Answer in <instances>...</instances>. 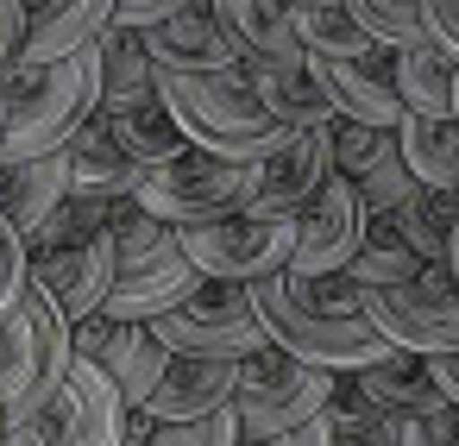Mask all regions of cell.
Segmentation results:
<instances>
[{
    "label": "cell",
    "mask_w": 459,
    "mask_h": 446,
    "mask_svg": "<svg viewBox=\"0 0 459 446\" xmlns=\"http://www.w3.org/2000/svg\"><path fill=\"white\" fill-rule=\"evenodd\" d=\"M421 446H459V402L421 415Z\"/></svg>",
    "instance_id": "obj_44"
},
{
    "label": "cell",
    "mask_w": 459,
    "mask_h": 446,
    "mask_svg": "<svg viewBox=\"0 0 459 446\" xmlns=\"http://www.w3.org/2000/svg\"><path fill=\"white\" fill-rule=\"evenodd\" d=\"M7 446H39V440H32L26 427H13V433H7Z\"/></svg>",
    "instance_id": "obj_47"
},
{
    "label": "cell",
    "mask_w": 459,
    "mask_h": 446,
    "mask_svg": "<svg viewBox=\"0 0 459 446\" xmlns=\"http://www.w3.org/2000/svg\"><path fill=\"white\" fill-rule=\"evenodd\" d=\"M126 427H133L126 396L89 358H76L70 377L51 390V402L26 421V433L39 446H126Z\"/></svg>",
    "instance_id": "obj_10"
},
{
    "label": "cell",
    "mask_w": 459,
    "mask_h": 446,
    "mask_svg": "<svg viewBox=\"0 0 459 446\" xmlns=\"http://www.w3.org/2000/svg\"><path fill=\"white\" fill-rule=\"evenodd\" d=\"M377 408H396V415H434V408H446V390L434 383V365H428V352H384V358H371V365H359V371H346Z\"/></svg>",
    "instance_id": "obj_23"
},
{
    "label": "cell",
    "mask_w": 459,
    "mask_h": 446,
    "mask_svg": "<svg viewBox=\"0 0 459 446\" xmlns=\"http://www.w3.org/2000/svg\"><path fill=\"white\" fill-rule=\"evenodd\" d=\"M114 208L120 202H82V195H70L26 245L32 252H57V245H82V239H95V233H108L114 227Z\"/></svg>",
    "instance_id": "obj_35"
},
{
    "label": "cell",
    "mask_w": 459,
    "mask_h": 446,
    "mask_svg": "<svg viewBox=\"0 0 459 446\" xmlns=\"http://www.w3.org/2000/svg\"><path fill=\"white\" fill-rule=\"evenodd\" d=\"M365 321L396 352H453L459 346V283L446 264H428L409 283L365 289Z\"/></svg>",
    "instance_id": "obj_9"
},
{
    "label": "cell",
    "mask_w": 459,
    "mask_h": 446,
    "mask_svg": "<svg viewBox=\"0 0 459 446\" xmlns=\"http://www.w3.org/2000/svg\"><path fill=\"white\" fill-rule=\"evenodd\" d=\"M158 327V339L177 352V358H252V352H264L271 346V333H264V321H258V308H252V289L246 283H202L189 302H177L170 314H158L152 321Z\"/></svg>",
    "instance_id": "obj_7"
},
{
    "label": "cell",
    "mask_w": 459,
    "mask_h": 446,
    "mask_svg": "<svg viewBox=\"0 0 459 446\" xmlns=\"http://www.w3.org/2000/svg\"><path fill=\"white\" fill-rule=\"evenodd\" d=\"M290 289H296L302 302L327 308V314H365V283L346 277V270H327V277H296V270H290Z\"/></svg>",
    "instance_id": "obj_38"
},
{
    "label": "cell",
    "mask_w": 459,
    "mask_h": 446,
    "mask_svg": "<svg viewBox=\"0 0 459 446\" xmlns=\"http://www.w3.org/2000/svg\"><path fill=\"white\" fill-rule=\"evenodd\" d=\"M453 120H459V82H453Z\"/></svg>",
    "instance_id": "obj_51"
},
{
    "label": "cell",
    "mask_w": 459,
    "mask_h": 446,
    "mask_svg": "<svg viewBox=\"0 0 459 446\" xmlns=\"http://www.w3.org/2000/svg\"><path fill=\"white\" fill-rule=\"evenodd\" d=\"M139 45H145V57L164 76H221V70H239V45L227 39V26L214 20L208 0H189L183 13L145 26Z\"/></svg>",
    "instance_id": "obj_14"
},
{
    "label": "cell",
    "mask_w": 459,
    "mask_h": 446,
    "mask_svg": "<svg viewBox=\"0 0 459 446\" xmlns=\"http://www.w3.org/2000/svg\"><path fill=\"white\" fill-rule=\"evenodd\" d=\"M145 95H158V64L145 57L139 32L108 26L101 32V107H126V101H145Z\"/></svg>",
    "instance_id": "obj_32"
},
{
    "label": "cell",
    "mask_w": 459,
    "mask_h": 446,
    "mask_svg": "<svg viewBox=\"0 0 459 446\" xmlns=\"http://www.w3.org/2000/svg\"><path fill=\"white\" fill-rule=\"evenodd\" d=\"M359 233H365V202H359V189L333 170V183L296 214V252H290V270H296V277L346 270L352 252H359Z\"/></svg>",
    "instance_id": "obj_13"
},
{
    "label": "cell",
    "mask_w": 459,
    "mask_h": 446,
    "mask_svg": "<svg viewBox=\"0 0 459 446\" xmlns=\"http://www.w3.org/2000/svg\"><path fill=\"white\" fill-rule=\"evenodd\" d=\"M453 202H459V183H453Z\"/></svg>",
    "instance_id": "obj_52"
},
{
    "label": "cell",
    "mask_w": 459,
    "mask_h": 446,
    "mask_svg": "<svg viewBox=\"0 0 459 446\" xmlns=\"http://www.w3.org/2000/svg\"><path fill=\"white\" fill-rule=\"evenodd\" d=\"M446 270H453V283H459V227H453V239H446Z\"/></svg>",
    "instance_id": "obj_46"
},
{
    "label": "cell",
    "mask_w": 459,
    "mask_h": 446,
    "mask_svg": "<svg viewBox=\"0 0 459 446\" xmlns=\"http://www.w3.org/2000/svg\"><path fill=\"white\" fill-rule=\"evenodd\" d=\"M246 289H252V308H258L271 346H283V352H296V358H308V365L359 371V365H371V358L390 352V339H384L365 314H327V308L302 302V296L290 289V270L258 277V283H246Z\"/></svg>",
    "instance_id": "obj_4"
},
{
    "label": "cell",
    "mask_w": 459,
    "mask_h": 446,
    "mask_svg": "<svg viewBox=\"0 0 459 446\" xmlns=\"http://www.w3.org/2000/svg\"><path fill=\"white\" fill-rule=\"evenodd\" d=\"M227 39L239 45V64H296L308 57L290 20V0H208Z\"/></svg>",
    "instance_id": "obj_22"
},
{
    "label": "cell",
    "mask_w": 459,
    "mask_h": 446,
    "mask_svg": "<svg viewBox=\"0 0 459 446\" xmlns=\"http://www.w3.org/2000/svg\"><path fill=\"white\" fill-rule=\"evenodd\" d=\"M114 26V0H26V51L20 64H57L95 45Z\"/></svg>",
    "instance_id": "obj_20"
},
{
    "label": "cell",
    "mask_w": 459,
    "mask_h": 446,
    "mask_svg": "<svg viewBox=\"0 0 459 446\" xmlns=\"http://www.w3.org/2000/svg\"><path fill=\"white\" fill-rule=\"evenodd\" d=\"M183 233V252L202 277L214 283H258V277H277L290 270V252H296V220L283 214H227V220H202V227H177Z\"/></svg>",
    "instance_id": "obj_8"
},
{
    "label": "cell",
    "mask_w": 459,
    "mask_h": 446,
    "mask_svg": "<svg viewBox=\"0 0 459 446\" xmlns=\"http://www.w3.org/2000/svg\"><path fill=\"white\" fill-rule=\"evenodd\" d=\"M258 195V164H233L214 151H183L177 164L145 170V189L133 195L145 214L170 220V227H202V220H227L246 214Z\"/></svg>",
    "instance_id": "obj_6"
},
{
    "label": "cell",
    "mask_w": 459,
    "mask_h": 446,
    "mask_svg": "<svg viewBox=\"0 0 459 446\" xmlns=\"http://www.w3.org/2000/svg\"><path fill=\"white\" fill-rule=\"evenodd\" d=\"M64 202H70V145L45 151V158L0 164V220H7L20 239H32Z\"/></svg>",
    "instance_id": "obj_17"
},
{
    "label": "cell",
    "mask_w": 459,
    "mask_h": 446,
    "mask_svg": "<svg viewBox=\"0 0 459 446\" xmlns=\"http://www.w3.org/2000/svg\"><path fill=\"white\" fill-rule=\"evenodd\" d=\"M202 283H208V277H202V270L189 264V252H183V258H170V264L114 277V296L101 302V314H114V321H158V314H170L177 302H189Z\"/></svg>",
    "instance_id": "obj_26"
},
{
    "label": "cell",
    "mask_w": 459,
    "mask_h": 446,
    "mask_svg": "<svg viewBox=\"0 0 459 446\" xmlns=\"http://www.w3.org/2000/svg\"><path fill=\"white\" fill-rule=\"evenodd\" d=\"M70 365H76V327L51 302V289L32 277L20 302L0 314V402H7V421L26 427L51 402V390L70 377Z\"/></svg>",
    "instance_id": "obj_2"
},
{
    "label": "cell",
    "mask_w": 459,
    "mask_h": 446,
    "mask_svg": "<svg viewBox=\"0 0 459 446\" xmlns=\"http://www.w3.org/2000/svg\"><path fill=\"white\" fill-rule=\"evenodd\" d=\"M101 120H108V133L120 139V151H126L133 164H145V170L177 164L183 151H195V145L183 139L177 114L164 107V95H145V101H126V107H101Z\"/></svg>",
    "instance_id": "obj_25"
},
{
    "label": "cell",
    "mask_w": 459,
    "mask_h": 446,
    "mask_svg": "<svg viewBox=\"0 0 459 446\" xmlns=\"http://www.w3.org/2000/svg\"><path fill=\"white\" fill-rule=\"evenodd\" d=\"M0 120H7V82H0Z\"/></svg>",
    "instance_id": "obj_50"
},
{
    "label": "cell",
    "mask_w": 459,
    "mask_h": 446,
    "mask_svg": "<svg viewBox=\"0 0 459 446\" xmlns=\"http://www.w3.org/2000/svg\"><path fill=\"white\" fill-rule=\"evenodd\" d=\"M346 183H352V189H359V202H365V208H377V214H390V208L415 202V189H421V183H415V170L403 164V145H396V139H390V145L359 170V176H346Z\"/></svg>",
    "instance_id": "obj_34"
},
{
    "label": "cell",
    "mask_w": 459,
    "mask_h": 446,
    "mask_svg": "<svg viewBox=\"0 0 459 446\" xmlns=\"http://www.w3.org/2000/svg\"><path fill=\"white\" fill-rule=\"evenodd\" d=\"M76 358H89V365L126 396V408H145V396L158 390V377H164V365H170L177 352L158 339L152 321L89 314V321H76Z\"/></svg>",
    "instance_id": "obj_11"
},
{
    "label": "cell",
    "mask_w": 459,
    "mask_h": 446,
    "mask_svg": "<svg viewBox=\"0 0 459 446\" xmlns=\"http://www.w3.org/2000/svg\"><path fill=\"white\" fill-rule=\"evenodd\" d=\"M95 114H101V39L70 51V57H57V64H20L7 76L0 164L64 151Z\"/></svg>",
    "instance_id": "obj_1"
},
{
    "label": "cell",
    "mask_w": 459,
    "mask_h": 446,
    "mask_svg": "<svg viewBox=\"0 0 459 446\" xmlns=\"http://www.w3.org/2000/svg\"><path fill=\"white\" fill-rule=\"evenodd\" d=\"M340 7H346L384 51H403V45L428 39V32H421V0H340Z\"/></svg>",
    "instance_id": "obj_36"
},
{
    "label": "cell",
    "mask_w": 459,
    "mask_h": 446,
    "mask_svg": "<svg viewBox=\"0 0 459 446\" xmlns=\"http://www.w3.org/2000/svg\"><path fill=\"white\" fill-rule=\"evenodd\" d=\"M421 270H428V258L409 245V233L396 227V214L365 208V233H359V252H352L346 277H359L365 289H384V283H409Z\"/></svg>",
    "instance_id": "obj_28"
},
{
    "label": "cell",
    "mask_w": 459,
    "mask_h": 446,
    "mask_svg": "<svg viewBox=\"0 0 459 446\" xmlns=\"http://www.w3.org/2000/svg\"><path fill=\"white\" fill-rule=\"evenodd\" d=\"M158 95H164V107L177 114V126H183V139L195 151L233 158V164H258L283 139V126L258 107V95L246 82V64L221 70V76H164L158 70Z\"/></svg>",
    "instance_id": "obj_3"
},
{
    "label": "cell",
    "mask_w": 459,
    "mask_h": 446,
    "mask_svg": "<svg viewBox=\"0 0 459 446\" xmlns=\"http://www.w3.org/2000/svg\"><path fill=\"white\" fill-rule=\"evenodd\" d=\"M126 446H152V440H145V433H126Z\"/></svg>",
    "instance_id": "obj_49"
},
{
    "label": "cell",
    "mask_w": 459,
    "mask_h": 446,
    "mask_svg": "<svg viewBox=\"0 0 459 446\" xmlns=\"http://www.w3.org/2000/svg\"><path fill=\"white\" fill-rule=\"evenodd\" d=\"M32 283V245L0 220V314H7L13 302H20V289Z\"/></svg>",
    "instance_id": "obj_39"
},
{
    "label": "cell",
    "mask_w": 459,
    "mask_h": 446,
    "mask_svg": "<svg viewBox=\"0 0 459 446\" xmlns=\"http://www.w3.org/2000/svg\"><path fill=\"white\" fill-rule=\"evenodd\" d=\"M239 446H333V421H327V415H315V421H302V427H290V433H271V440H239Z\"/></svg>",
    "instance_id": "obj_43"
},
{
    "label": "cell",
    "mask_w": 459,
    "mask_h": 446,
    "mask_svg": "<svg viewBox=\"0 0 459 446\" xmlns=\"http://www.w3.org/2000/svg\"><path fill=\"white\" fill-rule=\"evenodd\" d=\"M428 365H434V383L446 390V402H459V346L453 352H428Z\"/></svg>",
    "instance_id": "obj_45"
},
{
    "label": "cell",
    "mask_w": 459,
    "mask_h": 446,
    "mask_svg": "<svg viewBox=\"0 0 459 446\" xmlns=\"http://www.w3.org/2000/svg\"><path fill=\"white\" fill-rule=\"evenodd\" d=\"M333 383H340V371L308 365V358H296V352H283V346H264V352L239 358L233 408H239L246 440H271V433H290V427L327 415Z\"/></svg>",
    "instance_id": "obj_5"
},
{
    "label": "cell",
    "mask_w": 459,
    "mask_h": 446,
    "mask_svg": "<svg viewBox=\"0 0 459 446\" xmlns=\"http://www.w3.org/2000/svg\"><path fill=\"white\" fill-rule=\"evenodd\" d=\"M390 76H396L403 114H434V120H453V82H459V64H453L434 39H415V45L390 51Z\"/></svg>",
    "instance_id": "obj_27"
},
{
    "label": "cell",
    "mask_w": 459,
    "mask_h": 446,
    "mask_svg": "<svg viewBox=\"0 0 459 446\" xmlns=\"http://www.w3.org/2000/svg\"><path fill=\"white\" fill-rule=\"evenodd\" d=\"M390 214H396V227L409 233V245H415L428 264H446V239H453V227H459L453 189H415V202H403V208H390Z\"/></svg>",
    "instance_id": "obj_33"
},
{
    "label": "cell",
    "mask_w": 459,
    "mask_h": 446,
    "mask_svg": "<svg viewBox=\"0 0 459 446\" xmlns=\"http://www.w3.org/2000/svg\"><path fill=\"white\" fill-rule=\"evenodd\" d=\"M246 82L258 95V107L283 126V133H302V126H333V101L321 89V70L315 57H296V64H246Z\"/></svg>",
    "instance_id": "obj_19"
},
{
    "label": "cell",
    "mask_w": 459,
    "mask_h": 446,
    "mask_svg": "<svg viewBox=\"0 0 459 446\" xmlns=\"http://www.w3.org/2000/svg\"><path fill=\"white\" fill-rule=\"evenodd\" d=\"M233 390H239L233 358H170L158 390L145 396V415L152 421H195V415L233 408Z\"/></svg>",
    "instance_id": "obj_18"
},
{
    "label": "cell",
    "mask_w": 459,
    "mask_h": 446,
    "mask_svg": "<svg viewBox=\"0 0 459 446\" xmlns=\"http://www.w3.org/2000/svg\"><path fill=\"white\" fill-rule=\"evenodd\" d=\"M183 7L189 0H114V26L120 32H145V26H158V20H170Z\"/></svg>",
    "instance_id": "obj_42"
},
{
    "label": "cell",
    "mask_w": 459,
    "mask_h": 446,
    "mask_svg": "<svg viewBox=\"0 0 459 446\" xmlns=\"http://www.w3.org/2000/svg\"><path fill=\"white\" fill-rule=\"evenodd\" d=\"M327 183H333V126L283 133V139L258 158V195H252V214H283V220H296Z\"/></svg>",
    "instance_id": "obj_12"
},
{
    "label": "cell",
    "mask_w": 459,
    "mask_h": 446,
    "mask_svg": "<svg viewBox=\"0 0 459 446\" xmlns=\"http://www.w3.org/2000/svg\"><path fill=\"white\" fill-rule=\"evenodd\" d=\"M421 32L459 64V0H421Z\"/></svg>",
    "instance_id": "obj_41"
},
{
    "label": "cell",
    "mask_w": 459,
    "mask_h": 446,
    "mask_svg": "<svg viewBox=\"0 0 459 446\" xmlns=\"http://www.w3.org/2000/svg\"><path fill=\"white\" fill-rule=\"evenodd\" d=\"M32 277L51 289V302L76 321L101 314V302L114 296V277H120V258H114V233H95L82 245H57V252H32Z\"/></svg>",
    "instance_id": "obj_15"
},
{
    "label": "cell",
    "mask_w": 459,
    "mask_h": 446,
    "mask_svg": "<svg viewBox=\"0 0 459 446\" xmlns=\"http://www.w3.org/2000/svg\"><path fill=\"white\" fill-rule=\"evenodd\" d=\"M145 440L152 446H239L246 427H239V408H214V415H195V421H152Z\"/></svg>",
    "instance_id": "obj_37"
},
{
    "label": "cell",
    "mask_w": 459,
    "mask_h": 446,
    "mask_svg": "<svg viewBox=\"0 0 459 446\" xmlns=\"http://www.w3.org/2000/svg\"><path fill=\"white\" fill-rule=\"evenodd\" d=\"M7 433H13V421H7V402H0V446H7Z\"/></svg>",
    "instance_id": "obj_48"
},
{
    "label": "cell",
    "mask_w": 459,
    "mask_h": 446,
    "mask_svg": "<svg viewBox=\"0 0 459 446\" xmlns=\"http://www.w3.org/2000/svg\"><path fill=\"white\" fill-rule=\"evenodd\" d=\"M114 258H120V277H133V270H152V264H170V258H183V233L170 227V220H158V214H145L139 202H120L114 208Z\"/></svg>",
    "instance_id": "obj_31"
},
{
    "label": "cell",
    "mask_w": 459,
    "mask_h": 446,
    "mask_svg": "<svg viewBox=\"0 0 459 446\" xmlns=\"http://www.w3.org/2000/svg\"><path fill=\"white\" fill-rule=\"evenodd\" d=\"M327 421H333V446H421V415L377 408L346 371H340V383H333Z\"/></svg>",
    "instance_id": "obj_24"
},
{
    "label": "cell",
    "mask_w": 459,
    "mask_h": 446,
    "mask_svg": "<svg viewBox=\"0 0 459 446\" xmlns=\"http://www.w3.org/2000/svg\"><path fill=\"white\" fill-rule=\"evenodd\" d=\"M290 20L308 57H377L384 45L340 7V0H290Z\"/></svg>",
    "instance_id": "obj_30"
},
{
    "label": "cell",
    "mask_w": 459,
    "mask_h": 446,
    "mask_svg": "<svg viewBox=\"0 0 459 446\" xmlns=\"http://www.w3.org/2000/svg\"><path fill=\"white\" fill-rule=\"evenodd\" d=\"M396 145H403V164L415 170L421 189H453L459 183V120L403 114L396 120Z\"/></svg>",
    "instance_id": "obj_29"
},
{
    "label": "cell",
    "mask_w": 459,
    "mask_h": 446,
    "mask_svg": "<svg viewBox=\"0 0 459 446\" xmlns=\"http://www.w3.org/2000/svg\"><path fill=\"white\" fill-rule=\"evenodd\" d=\"M315 70H321V89H327L340 120H359V126H396L403 120L390 51H377V57H315Z\"/></svg>",
    "instance_id": "obj_16"
},
{
    "label": "cell",
    "mask_w": 459,
    "mask_h": 446,
    "mask_svg": "<svg viewBox=\"0 0 459 446\" xmlns=\"http://www.w3.org/2000/svg\"><path fill=\"white\" fill-rule=\"evenodd\" d=\"M139 189H145V164H133L120 151V139L108 133V120L95 114L70 139V195H82V202H133Z\"/></svg>",
    "instance_id": "obj_21"
},
{
    "label": "cell",
    "mask_w": 459,
    "mask_h": 446,
    "mask_svg": "<svg viewBox=\"0 0 459 446\" xmlns=\"http://www.w3.org/2000/svg\"><path fill=\"white\" fill-rule=\"evenodd\" d=\"M26 51V0H0V82L20 70Z\"/></svg>",
    "instance_id": "obj_40"
}]
</instances>
